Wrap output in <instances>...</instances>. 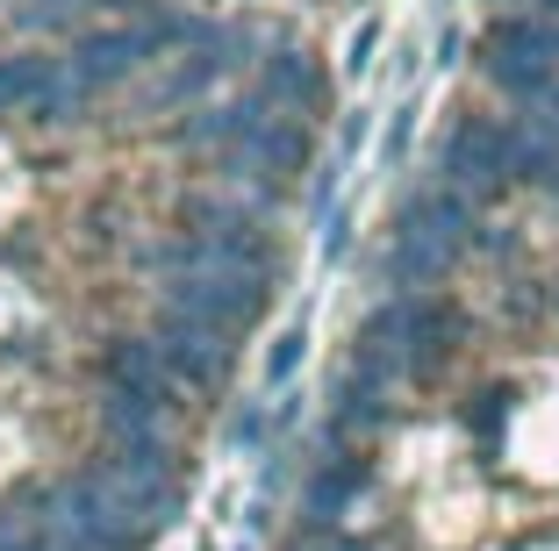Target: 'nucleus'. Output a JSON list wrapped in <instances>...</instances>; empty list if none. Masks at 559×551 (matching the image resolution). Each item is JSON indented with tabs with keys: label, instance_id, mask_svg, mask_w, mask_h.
Wrapping results in <instances>:
<instances>
[{
	"label": "nucleus",
	"instance_id": "obj_2",
	"mask_svg": "<svg viewBox=\"0 0 559 551\" xmlns=\"http://www.w3.org/2000/svg\"><path fill=\"white\" fill-rule=\"evenodd\" d=\"M552 315H559V287H552Z\"/></svg>",
	"mask_w": 559,
	"mask_h": 551
},
{
	"label": "nucleus",
	"instance_id": "obj_1",
	"mask_svg": "<svg viewBox=\"0 0 559 551\" xmlns=\"http://www.w3.org/2000/svg\"><path fill=\"white\" fill-rule=\"evenodd\" d=\"M538 8H545V15H552V22H559V0H538Z\"/></svg>",
	"mask_w": 559,
	"mask_h": 551
}]
</instances>
